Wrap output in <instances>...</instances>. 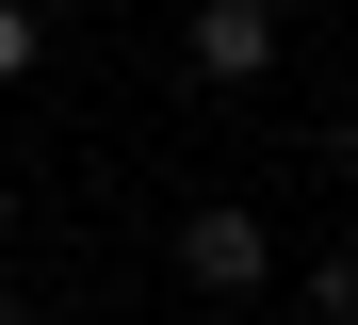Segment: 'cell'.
<instances>
[{
    "label": "cell",
    "instance_id": "6da1fadb",
    "mask_svg": "<svg viewBox=\"0 0 358 325\" xmlns=\"http://www.w3.org/2000/svg\"><path fill=\"white\" fill-rule=\"evenodd\" d=\"M179 277L196 293H261L277 277V228L245 212V195H196V212H179Z\"/></svg>",
    "mask_w": 358,
    "mask_h": 325
},
{
    "label": "cell",
    "instance_id": "7a4b0ae2",
    "mask_svg": "<svg viewBox=\"0 0 358 325\" xmlns=\"http://www.w3.org/2000/svg\"><path fill=\"white\" fill-rule=\"evenodd\" d=\"M179 49H196V82H228V98H245V82H277L293 17H277V0H196V33H179Z\"/></svg>",
    "mask_w": 358,
    "mask_h": 325
},
{
    "label": "cell",
    "instance_id": "3957f363",
    "mask_svg": "<svg viewBox=\"0 0 358 325\" xmlns=\"http://www.w3.org/2000/svg\"><path fill=\"white\" fill-rule=\"evenodd\" d=\"M33 65H49V17H33V0H0V98H17Z\"/></svg>",
    "mask_w": 358,
    "mask_h": 325
},
{
    "label": "cell",
    "instance_id": "277c9868",
    "mask_svg": "<svg viewBox=\"0 0 358 325\" xmlns=\"http://www.w3.org/2000/svg\"><path fill=\"white\" fill-rule=\"evenodd\" d=\"M310 309H326V325H358V244H326V260H310Z\"/></svg>",
    "mask_w": 358,
    "mask_h": 325
},
{
    "label": "cell",
    "instance_id": "5b68a950",
    "mask_svg": "<svg viewBox=\"0 0 358 325\" xmlns=\"http://www.w3.org/2000/svg\"><path fill=\"white\" fill-rule=\"evenodd\" d=\"M342 163H358V98H342Z\"/></svg>",
    "mask_w": 358,
    "mask_h": 325
},
{
    "label": "cell",
    "instance_id": "8992f818",
    "mask_svg": "<svg viewBox=\"0 0 358 325\" xmlns=\"http://www.w3.org/2000/svg\"><path fill=\"white\" fill-rule=\"evenodd\" d=\"M0 228H17V179H0Z\"/></svg>",
    "mask_w": 358,
    "mask_h": 325
},
{
    "label": "cell",
    "instance_id": "52a82bcc",
    "mask_svg": "<svg viewBox=\"0 0 358 325\" xmlns=\"http://www.w3.org/2000/svg\"><path fill=\"white\" fill-rule=\"evenodd\" d=\"M0 325H33V309H17V293H0Z\"/></svg>",
    "mask_w": 358,
    "mask_h": 325
},
{
    "label": "cell",
    "instance_id": "ba28073f",
    "mask_svg": "<svg viewBox=\"0 0 358 325\" xmlns=\"http://www.w3.org/2000/svg\"><path fill=\"white\" fill-rule=\"evenodd\" d=\"M277 17H293V0H277Z\"/></svg>",
    "mask_w": 358,
    "mask_h": 325
}]
</instances>
